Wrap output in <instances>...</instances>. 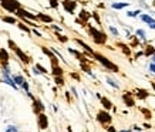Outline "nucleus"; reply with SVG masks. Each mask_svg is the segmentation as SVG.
I'll use <instances>...</instances> for the list:
<instances>
[{
	"label": "nucleus",
	"instance_id": "obj_41",
	"mask_svg": "<svg viewBox=\"0 0 155 132\" xmlns=\"http://www.w3.org/2000/svg\"><path fill=\"white\" fill-rule=\"evenodd\" d=\"M71 77H73L74 80H80V76H78V74H75V72H71Z\"/></svg>",
	"mask_w": 155,
	"mask_h": 132
},
{
	"label": "nucleus",
	"instance_id": "obj_11",
	"mask_svg": "<svg viewBox=\"0 0 155 132\" xmlns=\"http://www.w3.org/2000/svg\"><path fill=\"white\" fill-rule=\"evenodd\" d=\"M9 58V53L6 51V48H0V63H2V66H7Z\"/></svg>",
	"mask_w": 155,
	"mask_h": 132
},
{
	"label": "nucleus",
	"instance_id": "obj_4",
	"mask_svg": "<svg viewBox=\"0 0 155 132\" xmlns=\"http://www.w3.org/2000/svg\"><path fill=\"white\" fill-rule=\"evenodd\" d=\"M9 47L12 48V50H13L14 53H16V56L19 57V58H20V61H21V63H24V64H27V63L30 61V60H28V57L26 56V54H24L23 50L17 47V46H16V43H13V40H9Z\"/></svg>",
	"mask_w": 155,
	"mask_h": 132
},
{
	"label": "nucleus",
	"instance_id": "obj_13",
	"mask_svg": "<svg viewBox=\"0 0 155 132\" xmlns=\"http://www.w3.org/2000/svg\"><path fill=\"white\" fill-rule=\"evenodd\" d=\"M75 43H77V44H80L81 47L84 48L85 51L88 53V54H90V56H91V57L94 56V53H95V51H94V50H93V48H91V47H90L88 44H85V43L83 41V40H80V38H75Z\"/></svg>",
	"mask_w": 155,
	"mask_h": 132
},
{
	"label": "nucleus",
	"instance_id": "obj_36",
	"mask_svg": "<svg viewBox=\"0 0 155 132\" xmlns=\"http://www.w3.org/2000/svg\"><path fill=\"white\" fill-rule=\"evenodd\" d=\"M36 67L38 68V71H40L41 74H47V70H46V68H44L43 66H40V64H36Z\"/></svg>",
	"mask_w": 155,
	"mask_h": 132
},
{
	"label": "nucleus",
	"instance_id": "obj_25",
	"mask_svg": "<svg viewBox=\"0 0 155 132\" xmlns=\"http://www.w3.org/2000/svg\"><path fill=\"white\" fill-rule=\"evenodd\" d=\"M80 66H81V70H83V71H85V72H87L88 76H91V77H93V78H95V76H94V74H93V72H91V68H90V67L87 66V63H80Z\"/></svg>",
	"mask_w": 155,
	"mask_h": 132
},
{
	"label": "nucleus",
	"instance_id": "obj_12",
	"mask_svg": "<svg viewBox=\"0 0 155 132\" xmlns=\"http://www.w3.org/2000/svg\"><path fill=\"white\" fill-rule=\"evenodd\" d=\"M2 81L6 82V84H9L10 87H13L14 90H17V84L14 82L13 77H10V74H3V76H2Z\"/></svg>",
	"mask_w": 155,
	"mask_h": 132
},
{
	"label": "nucleus",
	"instance_id": "obj_14",
	"mask_svg": "<svg viewBox=\"0 0 155 132\" xmlns=\"http://www.w3.org/2000/svg\"><path fill=\"white\" fill-rule=\"evenodd\" d=\"M135 97L140 99H147L148 97H150V92L147 90H144V88H137L135 91Z\"/></svg>",
	"mask_w": 155,
	"mask_h": 132
},
{
	"label": "nucleus",
	"instance_id": "obj_20",
	"mask_svg": "<svg viewBox=\"0 0 155 132\" xmlns=\"http://www.w3.org/2000/svg\"><path fill=\"white\" fill-rule=\"evenodd\" d=\"M37 17H38V20H41L43 23H53L51 17L47 16V14H44V13H37Z\"/></svg>",
	"mask_w": 155,
	"mask_h": 132
},
{
	"label": "nucleus",
	"instance_id": "obj_17",
	"mask_svg": "<svg viewBox=\"0 0 155 132\" xmlns=\"http://www.w3.org/2000/svg\"><path fill=\"white\" fill-rule=\"evenodd\" d=\"M130 6V3H127V2H117V3H111V7H113L114 10H122L125 9V7H128Z\"/></svg>",
	"mask_w": 155,
	"mask_h": 132
},
{
	"label": "nucleus",
	"instance_id": "obj_7",
	"mask_svg": "<svg viewBox=\"0 0 155 132\" xmlns=\"http://www.w3.org/2000/svg\"><path fill=\"white\" fill-rule=\"evenodd\" d=\"M61 5H63V7H64L67 13L70 14H74L75 9H77V2H74V0H63Z\"/></svg>",
	"mask_w": 155,
	"mask_h": 132
},
{
	"label": "nucleus",
	"instance_id": "obj_35",
	"mask_svg": "<svg viewBox=\"0 0 155 132\" xmlns=\"http://www.w3.org/2000/svg\"><path fill=\"white\" fill-rule=\"evenodd\" d=\"M19 129H17V127H14V125H10V127H7V129H6L5 132H17Z\"/></svg>",
	"mask_w": 155,
	"mask_h": 132
},
{
	"label": "nucleus",
	"instance_id": "obj_18",
	"mask_svg": "<svg viewBox=\"0 0 155 132\" xmlns=\"http://www.w3.org/2000/svg\"><path fill=\"white\" fill-rule=\"evenodd\" d=\"M135 36L140 38V41H142V43L147 41V33H145V30H142V28H138V30L135 31Z\"/></svg>",
	"mask_w": 155,
	"mask_h": 132
},
{
	"label": "nucleus",
	"instance_id": "obj_8",
	"mask_svg": "<svg viewBox=\"0 0 155 132\" xmlns=\"http://www.w3.org/2000/svg\"><path fill=\"white\" fill-rule=\"evenodd\" d=\"M140 19H141L142 23L148 24V27L151 28V30H155V19H152L150 14H145V13H141L140 14Z\"/></svg>",
	"mask_w": 155,
	"mask_h": 132
},
{
	"label": "nucleus",
	"instance_id": "obj_23",
	"mask_svg": "<svg viewBox=\"0 0 155 132\" xmlns=\"http://www.w3.org/2000/svg\"><path fill=\"white\" fill-rule=\"evenodd\" d=\"M148 71L155 74V54L152 57H150V64H148Z\"/></svg>",
	"mask_w": 155,
	"mask_h": 132
},
{
	"label": "nucleus",
	"instance_id": "obj_26",
	"mask_svg": "<svg viewBox=\"0 0 155 132\" xmlns=\"http://www.w3.org/2000/svg\"><path fill=\"white\" fill-rule=\"evenodd\" d=\"M13 77V80H14V82H16V84L17 85H23L24 84V78H23V76H19V74H16V76H12Z\"/></svg>",
	"mask_w": 155,
	"mask_h": 132
},
{
	"label": "nucleus",
	"instance_id": "obj_33",
	"mask_svg": "<svg viewBox=\"0 0 155 132\" xmlns=\"http://www.w3.org/2000/svg\"><path fill=\"white\" fill-rule=\"evenodd\" d=\"M57 38H58V41H61V43L68 41V37H67V36H61V34H58V33H57Z\"/></svg>",
	"mask_w": 155,
	"mask_h": 132
},
{
	"label": "nucleus",
	"instance_id": "obj_47",
	"mask_svg": "<svg viewBox=\"0 0 155 132\" xmlns=\"http://www.w3.org/2000/svg\"><path fill=\"white\" fill-rule=\"evenodd\" d=\"M120 132H131L130 129H122V131H120Z\"/></svg>",
	"mask_w": 155,
	"mask_h": 132
},
{
	"label": "nucleus",
	"instance_id": "obj_9",
	"mask_svg": "<svg viewBox=\"0 0 155 132\" xmlns=\"http://www.w3.org/2000/svg\"><path fill=\"white\" fill-rule=\"evenodd\" d=\"M37 124H38V128H40V129H47L48 128V118H47V115H46L44 112L38 114Z\"/></svg>",
	"mask_w": 155,
	"mask_h": 132
},
{
	"label": "nucleus",
	"instance_id": "obj_31",
	"mask_svg": "<svg viewBox=\"0 0 155 132\" xmlns=\"http://www.w3.org/2000/svg\"><path fill=\"white\" fill-rule=\"evenodd\" d=\"M91 19H94L95 21H97V24H101V19H100V16L97 11H94V13H91Z\"/></svg>",
	"mask_w": 155,
	"mask_h": 132
},
{
	"label": "nucleus",
	"instance_id": "obj_28",
	"mask_svg": "<svg viewBox=\"0 0 155 132\" xmlns=\"http://www.w3.org/2000/svg\"><path fill=\"white\" fill-rule=\"evenodd\" d=\"M138 14H141V10H131V11L128 10V11H127V16H128V17H137Z\"/></svg>",
	"mask_w": 155,
	"mask_h": 132
},
{
	"label": "nucleus",
	"instance_id": "obj_10",
	"mask_svg": "<svg viewBox=\"0 0 155 132\" xmlns=\"http://www.w3.org/2000/svg\"><path fill=\"white\" fill-rule=\"evenodd\" d=\"M44 109H46V107L43 105L41 101H40V99H36V98H34L33 99V111H34V112L38 115V114L44 112Z\"/></svg>",
	"mask_w": 155,
	"mask_h": 132
},
{
	"label": "nucleus",
	"instance_id": "obj_1",
	"mask_svg": "<svg viewBox=\"0 0 155 132\" xmlns=\"http://www.w3.org/2000/svg\"><path fill=\"white\" fill-rule=\"evenodd\" d=\"M93 57H94L95 60H97V61H98L104 68H107L108 71H113V72H118V71H120V68H118L117 64H114L110 58H107V57L103 56V54H100V53H94V56Z\"/></svg>",
	"mask_w": 155,
	"mask_h": 132
},
{
	"label": "nucleus",
	"instance_id": "obj_24",
	"mask_svg": "<svg viewBox=\"0 0 155 132\" xmlns=\"http://www.w3.org/2000/svg\"><path fill=\"white\" fill-rule=\"evenodd\" d=\"M105 81H107L108 85H111V87H113V88H115V90H118V88H120V84H118L115 80H113L111 77H105Z\"/></svg>",
	"mask_w": 155,
	"mask_h": 132
},
{
	"label": "nucleus",
	"instance_id": "obj_43",
	"mask_svg": "<svg viewBox=\"0 0 155 132\" xmlns=\"http://www.w3.org/2000/svg\"><path fill=\"white\" fill-rule=\"evenodd\" d=\"M141 56H144V51H138L135 54V58H138V57H141Z\"/></svg>",
	"mask_w": 155,
	"mask_h": 132
},
{
	"label": "nucleus",
	"instance_id": "obj_2",
	"mask_svg": "<svg viewBox=\"0 0 155 132\" xmlns=\"http://www.w3.org/2000/svg\"><path fill=\"white\" fill-rule=\"evenodd\" d=\"M88 33H90V36H91L93 41H94L95 44L103 46V44L107 43V34L104 33V31H101V30H98V28L90 26V24H88Z\"/></svg>",
	"mask_w": 155,
	"mask_h": 132
},
{
	"label": "nucleus",
	"instance_id": "obj_39",
	"mask_svg": "<svg viewBox=\"0 0 155 132\" xmlns=\"http://www.w3.org/2000/svg\"><path fill=\"white\" fill-rule=\"evenodd\" d=\"M31 33H33V34H36V36H37V37H43V34L40 33V31H37V30H36V28H33V30H31Z\"/></svg>",
	"mask_w": 155,
	"mask_h": 132
},
{
	"label": "nucleus",
	"instance_id": "obj_32",
	"mask_svg": "<svg viewBox=\"0 0 155 132\" xmlns=\"http://www.w3.org/2000/svg\"><path fill=\"white\" fill-rule=\"evenodd\" d=\"M3 21H6V23H9V24H14L16 23V19L14 17H3Z\"/></svg>",
	"mask_w": 155,
	"mask_h": 132
},
{
	"label": "nucleus",
	"instance_id": "obj_5",
	"mask_svg": "<svg viewBox=\"0 0 155 132\" xmlns=\"http://www.w3.org/2000/svg\"><path fill=\"white\" fill-rule=\"evenodd\" d=\"M97 121H98L101 125H107V124H111L113 117L108 114L107 109H103V111H100V112L97 114Z\"/></svg>",
	"mask_w": 155,
	"mask_h": 132
},
{
	"label": "nucleus",
	"instance_id": "obj_29",
	"mask_svg": "<svg viewBox=\"0 0 155 132\" xmlns=\"http://www.w3.org/2000/svg\"><path fill=\"white\" fill-rule=\"evenodd\" d=\"M141 112L145 115V118L147 119H151L152 118V114H151V111L150 109H147V108H141Z\"/></svg>",
	"mask_w": 155,
	"mask_h": 132
},
{
	"label": "nucleus",
	"instance_id": "obj_37",
	"mask_svg": "<svg viewBox=\"0 0 155 132\" xmlns=\"http://www.w3.org/2000/svg\"><path fill=\"white\" fill-rule=\"evenodd\" d=\"M19 28H20V30H24L26 33H30V28L26 27V26H24L23 23H19Z\"/></svg>",
	"mask_w": 155,
	"mask_h": 132
},
{
	"label": "nucleus",
	"instance_id": "obj_27",
	"mask_svg": "<svg viewBox=\"0 0 155 132\" xmlns=\"http://www.w3.org/2000/svg\"><path fill=\"white\" fill-rule=\"evenodd\" d=\"M108 30H110V33L113 34L114 37H120V31H118L117 27H114V26H108Z\"/></svg>",
	"mask_w": 155,
	"mask_h": 132
},
{
	"label": "nucleus",
	"instance_id": "obj_16",
	"mask_svg": "<svg viewBox=\"0 0 155 132\" xmlns=\"http://www.w3.org/2000/svg\"><path fill=\"white\" fill-rule=\"evenodd\" d=\"M100 101H101V104H103V107H104V109H113L114 107H113V102L110 101V99L107 98V97H101L100 98Z\"/></svg>",
	"mask_w": 155,
	"mask_h": 132
},
{
	"label": "nucleus",
	"instance_id": "obj_40",
	"mask_svg": "<svg viewBox=\"0 0 155 132\" xmlns=\"http://www.w3.org/2000/svg\"><path fill=\"white\" fill-rule=\"evenodd\" d=\"M33 74H34V76H38V74H41V72L38 71V68H37V67H36V66L33 67Z\"/></svg>",
	"mask_w": 155,
	"mask_h": 132
},
{
	"label": "nucleus",
	"instance_id": "obj_46",
	"mask_svg": "<svg viewBox=\"0 0 155 132\" xmlns=\"http://www.w3.org/2000/svg\"><path fill=\"white\" fill-rule=\"evenodd\" d=\"M151 87H152V90L155 91V82H151Z\"/></svg>",
	"mask_w": 155,
	"mask_h": 132
},
{
	"label": "nucleus",
	"instance_id": "obj_22",
	"mask_svg": "<svg viewBox=\"0 0 155 132\" xmlns=\"http://www.w3.org/2000/svg\"><path fill=\"white\" fill-rule=\"evenodd\" d=\"M118 47L122 50V53L125 54V56H131V50L128 47L127 44H124V43H118Z\"/></svg>",
	"mask_w": 155,
	"mask_h": 132
},
{
	"label": "nucleus",
	"instance_id": "obj_34",
	"mask_svg": "<svg viewBox=\"0 0 155 132\" xmlns=\"http://www.w3.org/2000/svg\"><path fill=\"white\" fill-rule=\"evenodd\" d=\"M53 9H58V0H48Z\"/></svg>",
	"mask_w": 155,
	"mask_h": 132
},
{
	"label": "nucleus",
	"instance_id": "obj_19",
	"mask_svg": "<svg viewBox=\"0 0 155 132\" xmlns=\"http://www.w3.org/2000/svg\"><path fill=\"white\" fill-rule=\"evenodd\" d=\"M51 70H53L51 72H53V76L54 77H61L63 74H64V70H63L60 66H53Z\"/></svg>",
	"mask_w": 155,
	"mask_h": 132
},
{
	"label": "nucleus",
	"instance_id": "obj_38",
	"mask_svg": "<svg viewBox=\"0 0 155 132\" xmlns=\"http://www.w3.org/2000/svg\"><path fill=\"white\" fill-rule=\"evenodd\" d=\"M51 27H53V30H56L57 33H61V30H63V28H61V27H58V26H56V24H53Z\"/></svg>",
	"mask_w": 155,
	"mask_h": 132
},
{
	"label": "nucleus",
	"instance_id": "obj_30",
	"mask_svg": "<svg viewBox=\"0 0 155 132\" xmlns=\"http://www.w3.org/2000/svg\"><path fill=\"white\" fill-rule=\"evenodd\" d=\"M54 81H56V84L60 85V87H63V85H64V78H63V76H61V77H54Z\"/></svg>",
	"mask_w": 155,
	"mask_h": 132
},
{
	"label": "nucleus",
	"instance_id": "obj_15",
	"mask_svg": "<svg viewBox=\"0 0 155 132\" xmlns=\"http://www.w3.org/2000/svg\"><path fill=\"white\" fill-rule=\"evenodd\" d=\"M78 17H80L81 20V23H88V20L91 19V13H88L87 10H81L80 13H78Z\"/></svg>",
	"mask_w": 155,
	"mask_h": 132
},
{
	"label": "nucleus",
	"instance_id": "obj_3",
	"mask_svg": "<svg viewBox=\"0 0 155 132\" xmlns=\"http://www.w3.org/2000/svg\"><path fill=\"white\" fill-rule=\"evenodd\" d=\"M0 5H2V7L5 10H7L9 13H14V14L21 7L17 0H0Z\"/></svg>",
	"mask_w": 155,
	"mask_h": 132
},
{
	"label": "nucleus",
	"instance_id": "obj_6",
	"mask_svg": "<svg viewBox=\"0 0 155 132\" xmlns=\"http://www.w3.org/2000/svg\"><path fill=\"white\" fill-rule=\"evenodd\" d=\"M122 101H124V104L127 105L128 108L135 107V98H134V94L130 92V91H125V92L122 94Z\"/></svg>",
	"mask_w": 155,
	"mask_h": 132
},
{
	"label": "nucleus",
	"instance_id": "obj_44",
	"mask_svg": "<svg viewBox=\"0 0 155 132\" xmlns=\"http://www.w3.org/2000/svg\"><path fill=\"white\" fill-rule=\"evenodd\" d=\"M108 132H117V129L114 127H108Z\"/></svg>",
	"mask_w": 155,
	"mask_h": 132
},
{
	"label": "nucleus",
	"instance_id": "obj_21",
	"mask_svg": "<svg viewBox=\"0 0 155 132\" xmlns=\"http://www.w3.org/2000/svg\"><path fill=\"white\" fill-rule=\"evenodd\" d=\"M155 54V47L154 46H147L144 50V56L145 57H152Z\"/></svg>",
	"mask_w": 155,
	"mask_h": 132
},
{
	"label": "nucleus",
	"instance_id": "obj_42",
	"mask_svg": "<svg viewBox=\"0 0 155 132\" xmlns=\"http://www.w3.org/2000/svg\"><path fill=\"white\" fill-rule=\"evenodd\" d=\"M71 92H73V94H74V97H78V94H77V90H75L74 87H73V88H71Z\"/></svg>",
	"mask_w": 155,
	"mask_h": 132
},
{
	"label": "nucleus",
	"instance_id": "obj_45",
	"mask_svg": "<svg viewBox=\"0 0 155 132\" xmlns=\"http://www.w3.org/2000/svg\"><path fill=\"white\" fill-rule=\"evenodd\" d=\"M134 129H135V131H141L142 128H140V127H138V125H134Z\"/></svg>",
	"mask_w": 155,
	"mask_h": 132
}]
</instances>
